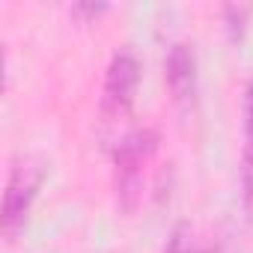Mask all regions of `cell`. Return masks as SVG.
Segmentation results:
<instances>
[{"instance_id":"cell-5","label":"cell","mask_w":253,"mask_h":253,"mask_svg":"<svg viewBox=\"0 0 253 253\" xmlns=\"http://www.w3.org/2000/svg\"><path fill=\"white\" fill-rule=\"evenodd\" d=\"M241 197H244V211L253 217V81L247 86V101H244V146H241Z\"/></svg>"},{"instance_id":"cell-4","label":"cell","mask_w":253,"mask_h":253,"mask_svg":"<svg viewBox=\"0 0 253 253\" xmlns=\"http://www.w3.org/2000/svg\"><path fill=\"white\" fill-rule=\"evenodd\" d=\"M197 84V60L185 42H176L167 54V86L176 101H188Z\"/></svg>"},{"instance_id":"cell-3","label":"cell","mask_w":253,"mask_h":253,"mask_svg":"<svg viewBox=\"0 0 253 253\" xmlns=\"http://www.w3.org/2000/svg\"><path fill=\"white\" fill-rule=\"evenodd\" d=\"M39 185H42V167L33 158H18L9 167L6 191H3V232H6V238H15L18 229L24 226Z\"/></svg>"},{"instance_id":"cell-7","label":"cell","mask_w":253,"mask_h":253,"mask_svg":"<svg viewBox=\"0 0 253 253\" xmlns=\"http://www.w3.org/2000/svg\"><path fill=\"white\" fill-rule=\"evenodd\" d=\"M104 9H107L104 3H95V6H89V3H81V6H75V12H78V15H81V12H84V15H98V12H104Z\"/></svg>"},{"instance_id":"cell-8","label":"cell","mask_w":253,"mask_h":253,"mask_svg":"<svg viewBox=\"0 0 253 253\" xmlns=\"http://www.w3.org/2000/svg\"><path fill=\"white\" fill-rule=\"evenodd\" d=\"M191 253H206V250H191Z\"/></svg>"},{"instance_id":"cell-2","label":"cell","mask_w":253,"mask_h":253,"mask_svg":"<svg viewBox=\"0 0 253 253\" xmlns=\"http://www.w3.org/2000/svg\"><path fill=\"white\" fill-rule=\"evenodd\" d=\"M137 84H140L137 57L128 48L116 51L107 63V75H104V86H101V119L104 122H116L131 110Z\"/></svg>"},{"instance_id":"cell-1","label":"cell","mask_w":253,"mask_h":253,"mask_svg":"<svg viewBox=\"0 0 253 253\" xmlns=\"http://www.w3.org/2000/svg\"><path fill=\"white\" fill-rule=\"evenodd\" d=\"M158 134L149 128H137L125 134L119 146L113 149V164H116V200L125 211H134L140 197H143V173L149 158L155 155Z\"/></svg>"},{"instance_id":"cell-6","label":"cell","mask_w":253,"mask_h":253,"mask_svg":"<svg viewBox=\"0 0 253 253\" xmlns=\"http://www.w3.org/2000/svg\"><path fill=\"white\" fill-rule=\"evenodd\" d=\"M167 253H191V250H188V244H185L182 229H179V232H173V238H170V244H167Z\"/></svg>"}]
</instances>
